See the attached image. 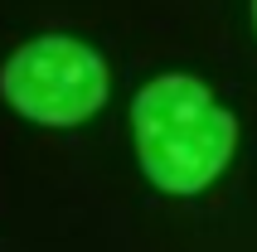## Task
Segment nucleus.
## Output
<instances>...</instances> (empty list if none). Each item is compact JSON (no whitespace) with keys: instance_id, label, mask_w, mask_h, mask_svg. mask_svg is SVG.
<instances>
[{"instance_id":"1","label":"nucleus","mask_w":257,"mask_h":252,"mask_svg":"<svg viewBox=\"0 0 257 252\" xmlns=\"http://www.w3.org/2000/svg\"><path fill=\"white\" fill-rule=\"evenodd\" d=\"M131 141L146 180L175 199H194L228 170L238 121L194 73H156L131 97Z\"/></svg>"},{"instance_id":"2","label":"nucleus","mask_w":257,"mask_h":252,"mask_svg":"<svg viewBox=\"0 0 257 252\" xmlns=\"http://www.w3.org/2000/svg\"><path fill=\"white\" fill-rule=\"evenodd\" d=\"M112 92L107 58L73 34H39L20 44L0 68V97L34 126L68 131L97 116Z\"/></svg>"},{"instance_id":"3","label":"nucleus","mask_w":257,"mask_h":252,"mask_svg":"<svg viewBox=\"0 0 257 252\" xmlns=\"http://www.w3.org/2000/svg\"><path fill=\"white\" fill-rule=\"evenodd\" d=\"M252 25H257V0H252Z\"/></svg>"}]
</instances>
